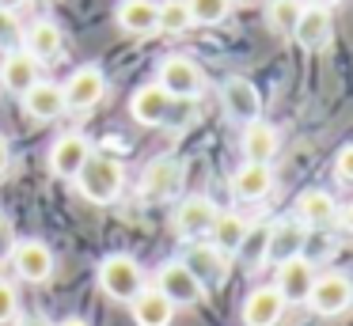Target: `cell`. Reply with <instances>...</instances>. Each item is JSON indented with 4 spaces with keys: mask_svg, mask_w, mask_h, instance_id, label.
<instances>
[{
    "mask_svg": "<svg viewBox=\"0 0 353 326\" xmlns=\"http://www.w3.org/2000/svg\"><path fill=\"white\" fill-rule=\"evenodd\" d=\"M77 190L88 197L92 205H110L122 197V186H125V167L118 163L114 156H103V152H92L84 167H80L77 179Z\"/></svg>",
    "mask_w": 353,
    "mask_h": 326,
    "instance_id": "obj_1",
    "label": "cell"
},
{
    "mask_svg": "<svg viewBox=\"0 0 353 326\" xmlns=\"http://www.w3.org/2000/svg\"><path fill=\"white\" fill-rule=\"evenodd\" d=\"M99 288L114 303H130L145 288V269L133 254H107L99 262Z\"/></svg>",
    "mask_w": 353,
    "mask_h": 326,
    "instance_id": "obj_2",
    "label": "cell"
},
{
    "mask_svg": "<svg viewBox=\"0 0 353 326\" xmlns=\"http://www.w3.org/2000/svg\"><path fill=\"white\" fill-rule=\"evenodd\" d=\"M156 83H160L171 99H183V95H198V91L205 88V72H201L198 61L183 57V53H171V57H163L160 68H156Z\"/></svg>",
    "mask_w": 353,
    "mask_h": 326,
    "instance_id": "obj_3",
    "label": "cell"
},
{
    "mask_svg": "<svg viewBox=\"0 0 353 326\" xmlns=\"http://www.w3.org/2000/svg\"><path fill=\"white\" fill-rule=\"evenodd\" d=\"M103 95H107V76H103V68L99 65H80L77 72L69 76V83H65V110L88 114L103 103Z\"/></svg>",
    "mask_w": 353,
    "mask_h": 326,
    "instance_id": "obj_4",
    "label": "cell"
},
{
    "mask_svg": "<svg viewBox=\"0 0 353 326\" xmlns=\"http://www.w3.org/2000/svg\"><path fill=\"white\" fill-rule=\"evenodd\" d=\"M156 288H160L175 307H194V303L205 296V285L186 269L183 258H179V262H163L160 269H156Z\"/></svg>",
    "mask_w": 353,
    "mask_h": 326,
    "instance_id": "obj_5",
    "label": "cell"
},
{
    "mask_svg": "<svg viewBox=\"0 0 353 326\" xmlns=\"http://www.w3.org/2000/svg\"><path fill=\"white\" fill-rule=\"evenodd\" d=\"M12 269L27 281V285H42V281L54 277V250L42 239H16L12 247Z\"/></svg>",
    "mask_w": 353,
    "mask_h": 326,
    "instance_id": "obj_6",
    "label": "cell"
},
{
    "mask_svg": "<svg viewBox=\"0 0 353 326\" xmlns=\"http://www.w3.org/2000/svg\"><path fill=\"white\" fill-rule=\"evenodd\" d=\"M350 303H353V281L345 273H323V277H315L312 296H307V307L315 315H342Z\"/></svg>",
    "mask_w": 353,
    "mask_h": 326,
    "instance_id": "obj_7",
    "label": "cell"
},
{
    "mask_svg": "<svg viewBox=\"0 0 353 326\" xmlns=\"http://www.w3.org/2000/svg\"><path fill=\"white\" fill-rule=\"evenodd\" d=\"M183 174L186 171L175 156L152 159V163L145 167V174H141V194H145L148 201H168V197H175L179 190H183Z\"/></svg>",
    "mask_w": 353,
    "mask_h": 326,
    "instance_id": "obj_8",
    "label": "cell"
},
{
    "mask_svg": "<svg viewBox=\"0 0 353 326\" xmlns=\"http://www.w3.org/2000/svg\"><path fill=\"white\" fill-rule=\"evenodd\" d=\"M92 159V141L84 133H61L54 144H50V171L57 179H77L80 167Z\"/></svg>",
    "mask_w": 353,
    "mask_h": 326,
    "instance_id": "obj_9",
    "label": "cell"
},
{
    "mask_svg": "<svg viewBox=\"0 0 353 326\" xmlns=\"http://www.w3.org/2000/svg\"><path fill=\"white\" fill-rule=\"evenodd\" d=\"M39 80H42V65L23 50V45L4 53V61H0V88L8 91V95H19V99H23Z\"/></svg>",
    "mask_w": 353,
    "mask_h": 326,
    "instance_id": "obj_10",
    "label": "cell"
},
{
    "mask_svg": "<svg viewBox=\"0 0 353 326\" xmlns=\"http://www.w3.org/2000/svg\"><path fill=\"white\" fill-rule=\"evenodd\" d=\"M315 265L307 262L304 254L289 258V262L277 265V277H274V288L285 296V303H307V296H312V285H315Z\"/></svg>",
    "mask_w": 353,
    "mask_h": 326,
    "instance_id": "obj_11",
    "label": "cell"
},
{
    "mask_svg": "<svg viewBox=\"0 0 353 326\" xmlns=\"http://www.w3.org/2000/svg\"><path fill=\"white\" fill-rule=\"evenodd\" d=\"M216 212L221 209L201 194L183 197L179 209H175V232L183 235V239H201V235H209V227L216 224Z\"/></svg>",
    "mask_w": 353,
    "mask_h": 326,
    "instance_id": "obj_12",
    "label": "cell"
},
{
    "mask_svg": "<svg viewBox=\"0 0 353 326\" xmlns=\"http://www.w3.org/2000/svg\"><path fill=\"white\" fill-rule=\"evenodd\" d=\"M221 99H224V110H228V118L236 121H259V110H262V95L259 88H254L247 76H228L221 88Z\"/></svg>",
    "mask_w": 353,
    "mask_h": 326,
    "instance_id": "obj_13",
    "label": "cell"
},
{
    "mask_svg": "<svg viewBox=\"0 0 353 326\" xmlns=\"http://www.w3.org/2000/svg\"><path fill=\"white\" fill-rule=\"evenodd\" d=\"M23 50L31 53L39 65H50L65 53V30L57 27L54 19H34L31 27L23 30Z\"/></svg>",
    "mask_w": 353,
    "mask_h": 326,
    "instance_id": "obj_14",
    "label": "cell"
},
{
    "mask_svg": "<svg viewBox=\"0 0 353 326\" xmlns=\"http://www.w3.org/2000/svg\"><path fill=\"white\" fill-rule=\"evenodd\" d=\"M307 232L312 227L300 224V220H277V224H270V247H266V258L270 262H289V258L304 254L307 247Z\"/></svg>",
    "mask_w": 353,
    "mask_h": 326,
    "instance_id": "obj_15",
    "label": "cell"
},
{
    "mask_svg": "<svg viewBox=\"0 0 353 326\" xmlns=\"http://www.w3.org/2000/svg\"><path fill=\"white\" fill-rule=\"evenodd\" d=\"M285 307H289L285 296L274 285H262L254 292H247V300H243V326H277Z\"/></svg>",
    "mask_w": 353,
    "mask_h": 326,
    "instance_id": "obj_16",
    "label": "cell"
},
{
    "mask_svg": "<svg viewBox=\"0 0 353 326\" xmlns=\"http://www.w3.org/2000/svg\"><path fill=\"white\" fill-rule=\"evenodd\" d=\"M183 262H186V269H190L201 285H221L224 273H228V254L216 250L213 243H190L186 254H183Z\"/></svg>",
    "mask_w": 353,
    "mask_h": 326,
    "instance_id": "obj_17",
    "label": "cell"
},
{
    "mask_svg": "<svg viewBox=\"0 0 353 326\" xmlns=\"http://www.w3.org/2000/svg\"><path fill=\"white\" fill-rule=\"evenodd\" d=\"M130 315H133V323H137V326H171V318H175V303H171L156 285L152 288L145 285L130 300Z\"/></svg>",
    "mask_w": 353,
    "mask_h": 326,
    "instance_id": "obj_18",
    "label": "cell"
},
{
    "mask_svg": "<svg viewBox=\"0 0 353 326\" xmlns=\"http://www.w3.org/2000/svg\"><path fill=\"white\" fill-rule=\"evenodd\" d=\"M239 148H243L247 163H270L281 148V133H277L270 121H247L243 136H239Z\"/></svg>",
    "mask_w": 353,
    "mask_h": 326,
    "instance_id": "obj_19",
    "label": "cell"
},
{
    "mask_svg": "<svg viewBox=\"0 0 353 326\" xmlns=\"http://www.w3.org/2000/svg\"><path fill=\"white\" fill-rule=\"evenodd\" d=\"M23 110L34 121H57L65 114V88L61 83H50V80H39L23 95Z\"/></svg>",
    "mask_w": 353,
    "mask_h": 326,
    "instance_id": "obj_20",
    "label": "cell"
},
{
    "mask_svg": "<svg viewBox=\"0 0 353 326\" xmlns=\"http://www.w3.org/2000/svg\"><path fill=\"white\" fill-rule=\"evenodd\" d=\"M168 106H171V95L156 80L145 83V88H137L133 99H130V114H133V121H141V125H163Z\"/></svg>",
    "mask_w": 353,
    "mask_h": 326,
    "instance_id": "obj_21",
    "label": "cell"
},
{
    "mask_svg": "<svg viewBox=\"0 0 353 326\" xmlns=\"http://www.w3.org/2000/svg\"><path fill=\"white\" fill-rule=\"evenodd\" d=\"M114 19L125 34H152V30H160V4L156 0H122L114 8Z\"/></svg>",
    "mask_w": 353,
    "mask_h": 326,
    "instance_id": "obj_22",
    "label": "cell"
},
{
    "mask_svg": "<svg viewBox=\"0 0 353 326\" xmlns=\"http://www.w3.org/2000/svg\"><path fill=\"white\" fill-rule=\"evenodd\" d=\"M270 190H274V171H270V163H243L232 174V194H236L239 201H262Z\"/></svg>",
    "mask_w": 353,
    "mask_h": 326,
    "instance_id": "obj_23",
    "label": "cell"
},
{
    "mask_svg": "<svg viewBox=\"0 0 353 326\" xmlns=\"http://www.w3.org/2000/svg\"><path fill=\"white\" fill-rule=\"evenodd\" d=\"M296 220L307 227H327L338 220V205L327 190H304L296 197Z\"/></svg>",
    "mask_w": 353,
    "mask_h": 326,
    "instance_id": "obj_24",
    "label": "cell"
},
{
    "mask_svg": "<svg viewBox=\"0 0 353 326\" xmlns=\"http://www.w3.org/2000/svg\"><path fill=\"white\" fill-rule=\"evenodd\" d=\"M247 232H251V224H247L239 212H216V224L209 227V243H213L216 250H224V254H239Z\"/></svg>",
    "mask_w": 353,
    "mask_h": 326,
    "instance_id": "obj_25",
    "label": "cell"
},
{
    "mask_svg": "<svg viewBox=\"0 0 353 326\" xmlns=\"http://www.w3.org/2000/svg\"><path fill=\"white\" fill-rule=\"evenodd\" d=\"M292 38H296L304 50H319V45L330 42V12L327 8H304L300 12V23L296 30H292Z\"/></svg>",
    "mask_w": 353,
    "mask_h": 326,
    "instance_id": "obj_26",
    "label": "cell"
},
{
    "mask_svg": "<svg viewBox=\"0 0 353 326\" xmlns=\"http://www.w3.org/2000/svg\"><path fill=\"white\" fill-rule=\"evenodd\" d=\"M300 12H304L300 0H270L266 4L270 27H274L277 34H285V38H292V30H296V23H300Z\"/></svg>",
    "mask_w": 353,
    "mask_h": 326,
    "instance_id": "obj_27",
    "label": "cell"
},
{
    "mask_svg": "<svg viewBox=\"0 0 353 326\" xmlns=\"http://www.w3.org/2000/svg\"><path fill=\"white\" fill-rule=\"evenodd\" d=\"M194 27V15L186 0H160V30L163 34H186Z\"/></svg>",
    "mask_w": 353,
    "mask_h": 326,
    "instance_id": "obj_28",
    "label": "cell"
},
{
    "mask_svg": "<svg viewBox=\"0 0 353 326\" xmlns=\"http://www.w3.org/2000/svg\"><path fill=\"white\" fill-rule=\"evenodd\" d=\"M186 8H190L194 23H201V27H216V23L232 12V0H186Z\"/></svg>",
    "mask_w": 353,
    "mask_h": 326,
    "instance_id": "obj_29",
    "label": "cell"
},
{
    "mask_svg": "<svg viewBox=\"0 0 353 326\" xmlns=\"http://www.w3.org/2000/svg\"><path fill=\"white\" fill-rule=\"evenodd\" d=\"M266 247H270V224H259L247 232L243 247H239V258L247 265H259V262H266Z\"/></svg>",
    "mask_w": 353,
    "mask_h": 326,
    "instance_id": "obj_30",
    "label": "cell"
},
{
    "mask_svg": "<svg viewBox=\"0 0 353 326\" xmlns=\"http://www.w3.org/2000/svg\"><path fill=\"white\" fill-rule=\"evenodd\" d=\"M194 118H198V95H183V99H171V106H168V118H163V125H171V129H183V125H190Z\"/></svg>",
    "mask_w": 353,
    "mask_h": 326,
    "instance_id": "obj_31",
    "label": "cell"
},
{
    "mask_svg": "<svg viewBox=\"0 0 353 326\" xmlns=\"http://www.w3.org/2000/svg\"><path fill=\"white\" fill-rule=\"evenodd\" d=\"M19 45H23V27H19L16 12L0 8V50L8 53V50H19Z\"/></svg>",
    "mask_w": 353,
    "mask_h": 326,
    "instance_id": "obj_32",
    "label": "cell"
},
{
    "mask_svg": "<svg viewBox=\"0 0 353 326\" xmlns=\"http://www.w3.org/2000/svg\"><path fill=\"white\" fill-rule=\"evenodd\" d=\"M16 315H19V292H16V285H12V281L0 277V326L16 323Z\"/></svg>",
    "mask_w": 353,
    "mask_h": 326,
    "instance_id": "obj_33",
    "label": "cell"
},
{
    "mask_svg": "<svg viewBox=\"0 0 353 326\" xmlns=\"http://www.w3.org/2000/svg\"><path fill=\"white\" fill-rule=\"evenodd\" d=\"M12 247H16V227H12V220L0 212V258H8Z\"/></svg>",
    "mask_w": 353,
    "mask_h": 326,
    "instance_id": "obj_34",
    "label": "cell"
},
{
    "mask_svg": "<svg viewBox=\"0 0 353 326\" xmlns=\"http://www.w3.org/2000/svg\"><path fill=\"white\" fill-rule=\"evenodd\" d=\"M334 171H338V179H342V182H353V144H345V148L338 152Z\"/></svg>",
    "mask_w": 353,
    "mask_h": 326,
    "instance_id": "obj_35",
    "label": "cell"
},
{
    "mask_svg": "<svg viewBox=\"0 0 353 326\" xmlns=\"http://www.w3.org/2000/svg\"><path fill=\"white\" fill-rule=\"evenodd\" d=\"M8 167H12V148H8V141L0 136V179L8 174Z\"/></svg>",
    "mask_w": 353,
    "mask_h": 326,
    "instance_id": "obj_36",
    "label": "cell"
},
{
    "mask_svg": "<svg viewBox=\"0 0 353 326\" xmlns=\"http://www.w3.org/2000/svg\"><path fill=\"white\" fill-rule=\"evenodd\" d=\"M338 220H342V227H345V232L353 235V205H345V209L338 212Z\"/></svg>",
    "mask_w": 353,
    "mask_h": 326,
    "instance_id": "obj_37",
    "label": "cell"
},
{
    "mask_svg": "<svg viewBox=\"0 0 353 326\" xmlns=\"http://www.w3.org/2000/svg\"><path fill=\"white\" fill-rule=\"evenodd\" d=\"M19 326H54V323H50V318H42V315H27Z\"/></svg>",
    "mask_w": 353,
    "mask_h": 326,
    "instance_id": "obj_38",
    "label": "cell"
},
{
    "mask_svg": "<svg viewBox=\"0 0 353 326\" xmlns=\"http://www.w3.org/2000/svg\"><path fill=\"white\" fill-rule=\"evenodd\" d=\"M23 4H27V0H0V8H4V12H19Z\"/></svg>",
    "mask_w": 353,
    "mask_h": 326,
    "instance_id": "obj_39",
    "label": "cell"
},
{
    "mask_svg": "<svg viewBox=\"0 0 353 326\" xmlns=\"http://www.w3.org/2000/svg\"><path fill=\"white\" fill-rule=\"evenodd\" d=\"M57 326H88V323H84V318H77V315H72V318H65V323H57Z\"/></svg>",
    "mask_w": 353,
    "mask_h": 326,
    "instance_id": "obj_40",
    "label": "cell"
},
{
    "mask_svg": "<svg viewBox=\"0 0 353 326\" xmlns=\"http://www.w3.org/2000/svg\"><path fill=\"white\" fill-rule=\"evenodd\" d=\"M312 4H315V8H334L338 0H312Z\"/></svg>",
    "mask_w": 353,
    "mask_h": 326,
    "instance_id": "obj_41",
    "label": "cell"
},
{
    "mask_svg": "<svg viewBox=\"0 0 353 326\" xmlns=\"http://www.w3.org/2000/svg\"><path fill=\"white\" fill-rule=\"evenodd\" d=\"M232 4H239V0H232Z\"/></svg>",
    "mask_w": 353,
    "mask_h": 326,
    "instance_id": "obj_42",
    "label": "cell"
}]
</instances>
